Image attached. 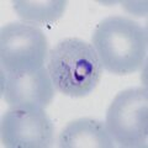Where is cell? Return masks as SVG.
<instances>
[{
  "label": "cell",
  "mask_w": 148,
  "mask_h": 148,
  "mask_svg": "<svg viewBox=\"0 0 148 148\" xmlns=\"http://www.w3.org/2000/svg\"><path fill=\"white\" fill-rule=\"evenodd\" d=\"M47 69L56 90L72 98H84L99 84L104 68L91 43L68 37L49 51Z\"/></svg>",
  "instance_id": "2"
},
{
  "label": "cell",
  "mask_w": 148,
  "mask_h": 148,
  "mask_svg": "<svg viewBox=\"0 0 148 148\" xmlns=\"http://www.w3.org/2000/svg\"><path fill=\"white\" fill-rule=\"evenodd\" d=\"M61 148H112L114 141L104 122L83 117L69 122L59 135Z\"/></svg>",
  "instance_id": "7"
},
{
  "label": "cell",
  "mask_w": 148,
  "mask_h": 148,
  "mask_svg": "<svg viewBox=\"0 0 148 148\" xmlns=\"http://www.w3.org/2000/svg\"><path fill=\"white\" fill-rule=\"evenodd\" d=\"M54 126L45 109L10 108L1 119L0 137L8 148H48Z\"/></svg>",
  "instance_id": "5"
},
{
  "label": "cell",
  "mask_w": 148,
  "mask_h": 148,
  "mask_svg": "<svg viewBox=\"0 0 148 148\" xmlns=\"http://www.w3.org/2000/svg\"><path fill=\"white\" fill-rule=\"evenodd\" d=\"M1 92L10 108L46 109L53 100L54 85L45 67L14 73L1 71Z\"/></svg>",
  "instance_id": "6"
},
{
  "label": "cell",
  "mask_w": 148,
  "mask_h": 148,
  "mask_svg": "<svg viewBox=\"0 0 148 148\" xmlns=\"http://www.w3.org/2000/svg\"><path fill=\"white\" fill-rule=\"evenodd\" d=\"M147 43L146 30L136 21L119 15L101 20L91 36L103 68L116 75L133 74L143 66Z\"/></svg>",
  "instance_id": "1"
},
{
  "label": "cell",
  "mask_w": 148,
  "mask_h": 148,
  "mask_svg": "<svg viewBox=\"0 0 148 148\" xmlns=\"http://www.w3.org/2000/svg\"><path fill=\"white\" fill-rule=\"evenodd\" d=\"M17 16L29 25H51L63 16L66 0H16L12 1Z\"/></svg>",
  "instance_id": "8"
},
{
  "label": "cell",
  "mask_w": 148,
  "mask_h": 148,
  "mask_svg": "<svg viewBox=\"0 0 148 148\" xmlns=\"http://www.w3.org/2000/svg\"><path fill=\"white\" fill-rule=\"evenodd\" d=\"M48 57L45 32L37 26L10 22L0 30L1 71L24 72L43 67Z\"/></svg>",
  "instance_id": "4"
},
{
  "label": "cell",
  "mask_w": 148,
  "mask_h": 148,
  "mask_svg": "<svg viewBox=\"0 0 148 148\" xmlns=\"http://www.w3.org/2000/svg\"><path fill=\"white\" fill-rule=\"evenodd\" d=\"M106 128L120 147L143 148L148 138V91L130 88L120 91L106 111Z\"/></svg>",
  "instance_id": "3"
}]
</instances>
